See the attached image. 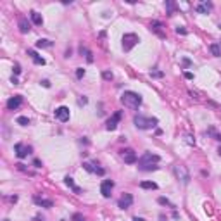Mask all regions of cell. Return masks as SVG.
Returning <instances> with one entry per match:
<instances>
[{
    "label": "cell",
    "mask_w": 221,
    "mask_h": 221,
    "mask_svg": "<svg viewBox=\"0 0 221 221\" xmlns=\"http://www.w3.org/2000/svg\"><path fill=\"white\" fill-rule=\"evenodd\" d=\"M159 156L157 154H152V152H145L138 159V169L140 171H156L159 169L157 162H159Z\"/></svg>",
    "instance_id": "6da1fadb"
},
{
    "label": "cell",
    "mask_w": 221,
    "mask_h": 221,
    "mask_svg": "<svg viewBox=\"0 0 221 221\" xmlns=\"http://www.w3.org/2000/svg\"><path fill=\"white\" fill-rule=\"evenodd\" d=\"M121 104H123L124 107H128V109L135 110V109H138V107L142 105V95L137 93V92L126 90L123 95H121Z\"/></svg>",
    "instance_id": "7a4b0ae2"
},
{
    "label": "cell",
    "mask_w": 221,
    "mask_h": 221,
    "mask_svg": "<svg viewBox=\"0 0 221 221\" xmlns=\"http://www.w3.org/2000/svg\"><path fill=\"white\" fill-rule=\"evenodd\" d=\"M133 123H135V126H137L138 130H150L159 121H157V118H145V116H142V114H137V116L133 118Z\"/></svg>",
    "instance_id": "3957f363"
},
{
    "label": "cell",
    "mask_w": 221,
    "mask_h": 221,
    "mask_svg": "<svg viewBox=\"0 0 221 221\" xmlns=\"http://www.w3.org/2000/svg\"><path fill=\"white\" fill-rule=\"evenodd\" d=\"M173 173H174V176H176V180L183 183V185H188L190 183V173L187 169V166H183V164H174L173 166Z\"/></svg>",
    "instance_id": "277c9868"
},
{
    "label": "cell",
    "mask_w": 221,
    "mask_h": 221,
    "mask_svg": "<svg viewBox=\"0 0 221 221\" xmlns=\"http://www.w3.org/2000/svg\"><path fill=\"white\" fill-rule=\"evenodd\" d=\"M138 35H135V33H124L123 35V50L124 52H130L135 45H138Z\"/></svg>",
    "instance_id": "5b68a950"
},
{
    "label": "cell",
    "mask_w": 221,
    "mask_h": 221,
    "mask_svg": "<svg viewBox=\"0 0 221 221\" xmlns=\"http://www.w3.org/2000/svg\"><path fill=\"white\" fill-rule=\"evenodd\" d=\"M54 116H55V119H59L60 123H66V121H69V107H66V105H60L57 109L54 110Z\"/></svg>",
    "instance_id": "8992f818"
},
{
    "label": "cell",
    "mask_w": 221,
    "mask_h": 221,
    "mask_svg": "<svg viewBox=\"0 0 221 221\" xmlns=\"http://www.w3.org/2000/svg\"><path fill=\"white\" fill-rule=\"evenodd\" d=\"M14 150H16V156H17L19 159H24L28 154L33 152V149H31L30 145H24V143H16V145H14Z\"/></svg>",
    "instance_id": "52a82bcc"
},
{
    "label": "cell",
    "mask_w": 221,
    "mask_h": 221,
    "mask_svg": "<svg viewBox=\"0 0 221 221\" xmlns=\"http://www.w3.org/2000/svg\"><path fill=\"white\" fill-rule=\"evenodd\" d=\"M121 157L124 159L126 164H133V162H138V157H137V154L133 149H123L121 150Z\"/></svg>",
    "instance_id": "ba28073f"
},
{
    "label": "cell",
    "mask_w": 221,
    "mask_h": 221,
    "mask_svg": "<svg viewBox=\"0 0 221 221\" xmlns=\"http://www.w3.org/2000/svg\"><path fill=\"white\" fill-rule=\"evenodd\" d=\"M119 121H121V110H118V112L112 114V118L107 119V123H105V130L114 131L116 128H118V123H119Z\"/></svg>",
    "instance_id": "9c48e42d"
},
{
    "label": "cell",
    "mask_w": 221,
    "mask_h": 221,
    "mask_svg": "<svg viewBox=\"0 0 221 221\" xmlns=\"http://www.w3.org/2000/svg\"><path fill=\"white\" fill-rule=\"evenodd\" d=\"M112 188H114V181H112V180H104V181H102V185H100V193L105 197V199H109Z\"/></svg>",
    "instance_id": "30bf717a"
},
{
    "label": "cell",
    "mask_w": 221,
    "mask_h": 221,
    "mask_svg": "<svg viewBox=\"0 0 221 221\" xmlns=\"http://www.w3.org/2000/svg\"><path fill=\"white\" fill-rule=\"evenodd\" d=\"M118 206H119L121 209H128V207H131V206H133V195H131V193H124V195L119 199Z\"/></svg>",
    "instance_id": "8fae6325"
},
{
    "label": "cell",
    "mask_w": 221,
    "mask_h": 221,
    "mask_svg": "<svg viewBox=\"0 0 221 221\" xmlns=\"http://www.w3.org/2000/svg\"><path fill=\"white\" fill-rule=\"evenodd\" d=\"M21 104H23V97H21V95H14V97H10L9 100H7V109L16 110Z\"/></svg>",
    "instance_id": "7c38bea8"
},
{
    "label": "cell",
    "mask_w": 221,
    "mask_h": 221,
    "mask_svg": "<svg viewBox=\"0 0 221 221\" xmlns=\"http://www.w3.org/2000/svg\"><path fill=\"white\" fill-rule=\"evenodd\" d=\"M193 9H195V12H199V14H207V12L212 9V4L207 2V0H204V2H201V4H197Z\"/></svg>",
    "instance_id": "4fadbf2b"
},
{
    "label": "cell",
    "mask_w": 221,
    "mask_h": 221,
    "mask_svg": "<svg viewBox=\"0 0 221 221\" xmlns=\"http://www.w3.org/2000/svg\"><path fill=\"white\" fill-rule=\"evenodd\" d=\"M150 30L157 35V36H161V38H166V33L162 31V23L161 21H152L150 23Z\"/></svg>",
    "instance_id": "5bb4252c"
},
{
    "label": "cell",
    "mask_w": 221,
    "mask_h": 221,
    "mask_svg": "<svg viewBox=\"0 0 221 221\" xmlns=\"http://www.w3.org/2000/svg\"><path fill=\"white\" fill-rule=\"evenodd\" d=\"M83 168L88 171V173H97V174H100V176L105 173L102 168H99V164H93V162H83Z\"/></svg>",
    "instance_id": "9a60e30c"
},
{
    "label": "cell",
    "mask_w": 221,
    "mask_h": 221,
    "mask_svg": "<svg viewBox=\"0 0 221 221\" xmlns=\"http://www.w3.org/2000/svg\"><path fill=\"white\" fill-rule=\"evenodd\" d=\"M28 55H30L31 59H33V62H35V64H38V66H43V64H45V59H43V57H40V55H38V54H36V52L35 50H28Z\"/></svg>",
    "instance_id": "2e32d148"
},
{
    "label": "cell",
    "mask_w": 221,
    "mask_h": 221,
    "mask_svg": "<svg viewBox=\"0 0 221 221\" xmlns=\"http://www.w3.org/2000/svg\"><path fill=\"white\" fill-rule=\"evenodd\" d=\"M30 17H31V21H33V24H36V26H41V24H43V17H41L36 10H31Z\"/></svg>",
    "instance_id": "e0dca14e"
},
{
    "label": "cell",
    "mask_w": 221,
    "mask_h": 221,
    "mask_svg": "<svg viewBox=\"0 0 221 221\" xmlns=\"http://www.w3.org/2000/svg\"><path fill=\"white\" fill-rule=\"evenodd\" d=\"M33 201L36 202L38 206H41V207H52L54 206V202L49 201V199H40V197H33Z\"/></svg>",
    "instance_id": "ac0fdd59"
},
{
    "label": "cell",
    "mask_w": 221,
    "mask_h": 221,
    "mask_svg": "<svg viewBox=\"0 0 221 221\" xmlns=\"http://www.w3.org/2000/svg\"><path fill=\"white\" fill-rule=\"evenodd\" d=\"M30 23H28V21L24 19V17H21L19 19V31L21 33H30Z\"/></svg>",
    "instance_id": "d6986e66"
},
{
    "label": "cell",
    "mask_w": 221,
    "mask_h": 221,
    "mask_svg": "<svg viewBox=\"0 0 221 221\" xmlns=\"http://www.w3.org/2000/svg\"><path fill=\"white\" fill-rule=\"evenodd\" d=\"M140 187L145 188V190H156V188H157V183H156V181H142Z\"/></svg>",
    "instance_id": "ffe728a7"
},
{
    "label": "cell",
    "mask_w": 221,
    "mask_h": 221,
    "mask_svg": "<svg viewBox=\"0 0 221 221\" xmlns=\"http://www.w3.org/2000/svg\"><path fill=\"white\" fill-rule=\"evenodd\" d=\"M49 47H52V41L47 38H41L36 41V49H49Z\"/></svg>",
    "instance_id": "44dd1931"
},
{
    "label": "cell",
    "mask_w": 221,
    "mask_h": 221,
    "mask_svg": "<svg viewBox=\"0 0 221 221\" xmlns=\"http://www.w3.org/2000/svg\"><path fill=\"white\" fill-rule=\"evenodd\" d=\"M209 50H211V54L214 57H220L221 55V47L218 43H211V45H209Z\"/></svg>",
    "instance_id": "7402d4cb"
},
{
    "label": "cell",
    "mask_w": 221,
    "mask_h": 221,
    "mask_svg": "<svg viewBox=\"0 0 221 221\" xmlns=\"http://www.w3.org/2000/svg\"><path fill=\"white\" fill-rule=\"evenodd\" d=\"M80 54L81 55H85L87 57V62H93V57H92V52L88 49H85V47H80Z\"/></svg>",
    "instance_id": "603a6c76"
},
{
    "label": "cell",
    "mask_w": 221,
    "mask_h": 221,
    "mask_svg": "<svg viewBox=\"0 0 221 221\" xmlns=\"http://www.w3.org/2000/svg\"><path fill=\"white\" fill-rule=\"evenodd\" d=\"M157 202H159L161 206H168V207H174V206H173V202H171V201H168L166 197H159V199H157Z\"/></svg>",
    "instance_id": "cb8c5ba5"
},
{
    "label": "cell",
    "mask_w": 221,
    "mask_h": 221,
    "mask_svg": "<svg viewBox=\"0 0 221 221\" xmlns=\"http://www.w3.org/2000/svg\"><path fill=\"white\" fill-rule=\"evenodd\" d=\"M174 9H176V5H174L173 2H169V0H168V2H166V12L171 16V14L174 12Z\"/></svg>",
    "instance_id": "d4e9b609"
},
{
    "label": "cell",
    "mask_w": 221,
    "mask_h": 221,
    "mask_svg": "<svg viewBox=\"0 0 221 221\" xmlns=\"http://www.w3.org/2000/svg\"><path fill=\"white\" fill-rule=\"evenodd\" d=\"M17 124H21V126H28V124H30V119H28L26 116H19V118H17Z\"/></svg>",
    "instance_id": "484cf974"
},
{
    "label": "cell",
    "mask_w": 221,
    "mask_h": 221,
    "mask_svg": "<svg viewBox=\"0 0 221 221\" xmlns=\"http://www.w3.org/2000/svg\"><path fill=\"white\" fill-rule=\"evenodd\" d=\"M64 183H66V185H68L69 188H73V190L76 188V185H74V180H73L71 176H66V178H64Z\"/></svg>",
    "instance_id": "4316f807"
},
{
    "label": "cell",
    "mask_w": 221,
    "mask_h": 221,
    "mask_svg": "<svg viewBox=\"0 0 221 221\" xmlns=\"http://www.w3.org/2000/svg\"><path fill=\"white\" fill-rule=\"evenodd\" d=\"M71 221H87V220L83 218V214H80V212H74V214H73V218H71Z\"/></svg>",
    "instance_id": "83f0119b"
},
{
    "label": "cell",
    "mask_w": 221,
    "mask_h": 221,
    "mask_svg": "<svg viewBox=\"0 0 221 221\" xmlns=\"http://www.w3.org/2000/svg\"><path fill=\"white\" fill-rule=\"evenodd\" d=\"M102 78H104V80H107V81H110L112 78H114V74H112L110 71H104V73H102Z\"/></svg>",
    "instance_id": "f1b7e54d"
},
{
    "label": "cell",
    "mask_w": 221,
    "mask_h": 221,
    "mask_svg": "<svg viewBox=\"0 0 221 221\" xmlns=\"http://www.w3.org/2000/svg\"><path fill=\"white\" fill-rule=\"evenodd\" d=\"M164 73L162 71H150V78H162Z\"/></svg>",
    "instance_id": "f546056e"
},
{
    "label": "cell",
    "mask_w": 221,
    "mask_h": 221,
    "mask_svg": "<svg viewBox=\"0 0 221 221\" xmlns=\"http://www.w3.org/2000/svg\"><path fill=\"white\" fill-rule=\"evenodd\" d=\"M185 142H187L188 145H195V138H193L192 135H187V137H185Z\"/></svg>",
    "instance_id": "4dcf8cb0"
},
{
    "label": "cell",
    "mask_w": 221,
    "mask_h": 221,
    "mask_svg": "<svg viewBox=\"0 0 221 221\" xmlns=\"http://www.w3.org/2000/svg\"><path fill=\"white\" fill-rule=\"evenodd\" d=\"M78 104H80V105H87V104H88V99H87L85 95H81L80 99H78Z\"/></svg>",
    "instance_id": "1f68e13d"
},
{
    "label": "cell",
    "mask_w": 221,
    "mask_h": 221,
    "mask_svg": "<svg viewBox=\"0 0 221 221\" xmlns=\"http://www.w3.org/2000/svg\"><path fill=\"white\" fill-rule=\"evenodd\" d=\"M83 76H85V69H83V68H78V69H76V78H83Z\"/></svg>",
    "instance_id": "d6a6232c"
},
{
    "label": "cell",
    "mask_w": 221,
    "mask_h": 221,
    "mask_svg": "<svg viewBox=\"0 0 221 221\" xmlns=\"http://www.w3.org/2000/svg\"><path fill=\"white\" fill-rule=\"evenodd\" d=\"M176 33H178V35H187V33H188V31L185 30V28H183V26H178V28H176Z\"/></svg>",
    "instance_id": "836d02e7"
},
{
    "label": "cell",
    "mask_w": 221,
    "mask_h": 221,
    "mask_svg": "<svg viewBox=\"0 0 221 221\" xmlns=\"http://www.w3.org/2000/svg\"><path fill=\"white\" fill-rule=\"evenodd\" d=\"M12 71H14V74H19V73H21V66L17 64V62L14 64V68H12Z\"/></svg>",
    "instance_id": "e575fe53"
},
{
    "label": "cell",
    "mask_w": 221,
    "mask_h": 221,
    "mask_svg": "<svg viewBox=\"0 0 221 221\" xmlns=\"http://www.w3.org/2000/svg\"><path fill=\"white\" fill-rule=\"evenodd\" d=\"M190 64H192V60H190V59H187V57H183V66H185V68H188Z\"/></svg>",
    "instance_id": "d590c367"
},
{
    "label": "cell",
    "mask_w": 221,
    "mask_h": 221,
    "mask_svg": "<svg viewBox=\"0 0 221 221\" xmlns=\"http://www.w3.org/2000/svg\"><path fill=\"white\" fill-rule=\"evenodd\" d=\"M33 166H35V168H41V161L40 159H35V161H33Z\"/></svg>",
    "instance_id": "8d00e7d4"
},
{
    "label": "cell",
    "mask_w": 221,
    "mask_h": 221,
    "mask_svg": "<svg viewBox=\"0 0 221 221\" xmlns=\"http://www.w3.org/2000/svg\"><path fill=\"white\" fill-rule=\"evenodd\" d=\"M185 78L187 80H193V74H192L190 71H185Z\"/></svg>",
    "instance_id": "74e56055"
},
{
    "label": "cell",
    "mask_w": 221,
    "mask_h": 221,
    "mask_svg": "<svg viewBox=\"0 0 221 221\" xmlns=\"http://www.w3.org/2000/svg\"><path fill=\"white\" fill-rule=\"evenodd\" d=\"M41 85H43L45 88H50V81H49V80H43V81H41Z\"/></svg>",
    "instance_id": "f35d334b"
},
{
    "label": "cell",
    "mask_w": 221,
    "mask_h": 221,
    "mask_svg": "<svg viewBox=\"0 0 221 221\" xmlns=\"http://www.w3.org/2000/svg\"><path fill=\"white\" fill-rule=\"evenodd\" d=\"M10 81H12L14 85H17V83H19V81H17V78H16V76H12V78H10Z\"/></svg>",
    "instance_id": "ab89813d"
},
{
    "label": "cell",
    "mask_w": 221,
    "mask_h": 221,
    "mask_svg": "<svg viewBox=\"0 0 221 221\" xmlns=\"http://www.w3.org/2000/svg\"><path fill=\"white\" fill-rule=\"evenodd\" d=\"M9 201H10V202H17V195H14V197H10Z\"/></svg>",
    "instance_id": "60d3db41"
},
{
    "label": "cell",
    "mask_w": 221,
    "mask_h": 221,
    "mask_svg": "<svg viewBox=\"0 0 221 221\" xmlns=\"http://www.w3.org/2000/svg\"><path fill=\"white\" fill-rule=\"evenodd\" d=\"M133 221H145V220H143V218H135Z\"/></svg>",
    "instance_id": "b9f144b4"
},
{
    "label": "cell",
    "mask_w": 221,
    "mask_h": 221,
    "mask_svg": "<svg viewBox=\"0 0 221 221\" xmlns=\"http://www.w3.org/2000/svg\"><path fill=\"white\" fill-rule=\"evenodd\" d=\"M218 154H220V156H221V147H220V149H218Z\"/></svg>",
    "instance_id": "7bdbcfd3"
},
{
    "label": "cell",
    "mask_w": 221,
    "mask_h": 221,
    "mask_svg": "<svg viewBox=\"0 0 221 221\" xmlns=\"http://www.w3.org/2000/svg\"><path fill=\"white\" fill-rule=\"evenodd\" d=\"M161 221H164V218H161Z\"/></svg>",
    "instance_id": "ee69618b"
},
{
    "label": "cell",
    "mask_w": 221,
    "mask_h": 221,
    "mask_svg": "<svg viewBox=\"0 0 221 221\" xmlns=\"http://www.w3.org/2000/svg\"><path fill=\"white\" fill-rule=\"evenodd\" d=\"M60 221H66V220H60Z\"/></svg>",
    "instance_id": "f6af8a7d"
},
{
    "label": "cell",
    "mask_w": 221,
    "mask_h": 221,
    "mask_svg": "<svg viewBox=\"0 0 221 221\" xmlns=\"http://www.w3.org/2000/svg\"><path fill=\"white\" fill-rule=\"evenodd\" d=\"M5 221H7V220H5Z\"/></svg>",
    "instance_id": "bcb514c9"
}]
</instances>
